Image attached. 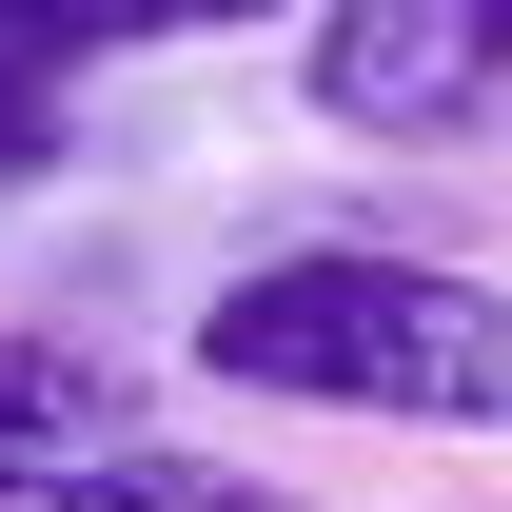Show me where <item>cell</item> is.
<instances>
[{"mask_svg": "<svg viewBox=\"0 0 512 512\" xmlns=\"http://www.w3.org/2000/svg\"><path fill=\"white\" fill-rule=\"evenodd\" d=\"M197 375L296 394V414H394V434H512V276L453 256H256L197 296Z\"/></svg>", "mask_w": 512, "mask_h": 512, "instance_id": "cell-1", "label": "cell"}, {"mask_svg": "<svg viewBox=\"0 0 512 512\" xmlns=\"http://www.w3.org/2000/svg\"><path fill=\"white\" fill-rule=\"evenodd\" d=\"M296 99L355 138H512V0H316Z\"/></svg>", "mask_w": 512, "mask_h": 512, "instance_id": "cell-2", "label": "cell"}, {"mask_svg": "<svg viewBox=\"0 0 512 512\" xmlns=\"http://www.w3.org/2000/svg\"><path fill=\"white\" fill-rule=\"evenodd\" d=\"M119 355H79V335H0V473H79V453H119Z\"/></svg>", "mask_w": 512, "mask_h": 512, "instance_id": "cell-3", "label": "cell"}, {"mask_svg": "<svg viewBox=\"0 0 512 512\" xmlns=\"http://www.w3.org/2000/svg\"><path fill=\"white\" fill-rule=\"evenodd\" d=\"M237 20H316V0H0V60H79V40H237Z\"/></svg>", "mask_w": 512, "mask_h": 512, "instance_id": "cell-4", "label": "cell"}]
</instances>
